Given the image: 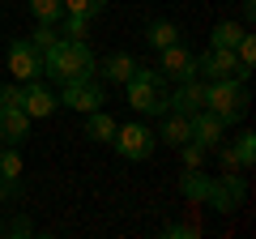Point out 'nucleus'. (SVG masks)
<instances>
[{"mask_svg":"<svg viewBox=\"0 0 256 239\" xmlns=\"http://www.w3.org/2000/svg\"><path fill=\"white\" fill-rule=\"evenodd\" d=\"M171 111H180V116H196V111H205V82L201 77H192V82H180V90L171 94Z\"/></svg>","mask_w":256,"mask_h":239,"instance_id":"11","label":"nucleus"},{"mask_svg":"<svg viewBox=\"0 0 256 239\" xmlns=\"http://www.w3.org/2000/svg\"><path fill=\"white\" fill-rule=\"evenodd\" d=\"M235 154H239V166L252 171L256 166V132H239L235 137Z\"/></svg>","mask_w":256,"mask_h":239,"instance_id":"23","label":"nucleus"},{"mask_svg":"<svg viewBox=\"0 0 256 239\" xmlns=\"http://www.w3.org/2000/svg\"><path fill=\"white\" fill-rule=\"evenodd\" d=\"M90 26H94V18H82V13H64V18L56 22L60 38H77V43H86V38H90Z\"/></svg>","mask_w":256,"mask_h":239,"instance_id":"19","label":"nucleus"},{"mask_svg":"<svg viewBox=\"0 0 256 239\" xmlns=\"http://www.w3.org/2000/svg\"><path fill=\"white\" fill-rule=\"evenodd\" d=\"M239 38H244V26L239 22H218L214 34H210V47H235Z\"/></svg>","mask_w":256,"mask_h":239,"instance_id":"21","label":"nucleus"},{"mask_svg":"<svg viewBox=\"0 0 256 239\" xmlns=\"http://www.w3.org/2000/svg\"><path fill=\"white\" fill-rule=\"evenodd\" d=\"M158 73L166 77V82H192L196 77V52H188L184 43H171V47H162V64H158Z\"/></svg>","mask_w":256,"mask_h":239,"instance_id":"9","label":"nucleus"},{"mask_svg":"<svg viewBox=\"0 0 256 239\" xmlns=\"http://www.w3.org/2000/svg\"><path fill=\"white\" fill-rule=\"evenodd\" d=\"M4 196H9V192H4V180H0V201H4Z\"/></svg>","mask_w":256,"mask_h":239,"instance_id":"33","label":"nucleus"},{"mask_svg":"<svg viewBox=\"0 0 256 239\" xmlns=\"http://www.w3.org/2000/svg\"><path fill=\"white\" fill-rule=\"evenodd\" d=\"M56 107H60V98H56L47 86H38V82H22V111H26L30 120H47V116H56Z\"/></svg>","mask_w":256,"mask_h":239,"instance_id":"10","label":"nucleus"},{"mask_svg":"<svg viewBox=\"0 0 256 239\" xmlns=\"http://www.w3.org/2000/svg\"><path fill=\"white\" fill-rule=\"evenodd\" d=\"M0 107H22V82L0 86Z\"/></svg>","mask_w":256,"mask_h":239,"instance_id":"31","label":"nucleus"},{"mask_svg":"<svg viewBox=\"0 0 256 239\" xmlns=\"http://www.w3.org/2000/svg\"><path fill=\"white\" fill-rule=\"evenodd\" d=\"M235 60H239V68H248V73H252V64H256V38L248 34V30H244V38L235 43Z\"/></svg>","mask_w":256,"mask_h":239,"instance_id":"24","label":"nucleus"},{"mask_svg":"<svg viewBox=\"0 0 256 239\" xmlns=\"http://www.w3.org/2000/svg\"><path fill=\"white\" fill-rule=\"evenodd\" d=\"M107 9V0H64V13H82V18H98Z\"/></svg>","mask_w":256,"mask_h":239,"instance_id":"26","label":"nucleus"},{"mask_svg":"<svg viewBox=\"0 0 256 239\" xmlns=\"http://www.w3.org/2000/svg\"><path fill=\"white\" fill-rule=\"evenodd\" d=\"M94 73H98L102 82H116V86H124L128 77L137 73V60H132V56H128V52H111L107 60H102L98 68H94Z\"/></svg>","mask_w":256,"mask_h":239,"instance_id":"16","label":"nucleus"},{"mask_svg":"<svg viewBox=\"0 0 256 239\" xmlns=\"http://www.w3.org/2000/svg\"><path fill=\"white\" fill-rule=\"evenodd\" d=\"M4 235H13V239H26V235H34V222L26 218V214H18V218L4 226Z\"/></svg>","mask_w":256,"mask_h":239,"instance_id":"30","label":"nucleus"},{"mask_svg":"<svg viewBox=\"0 0 256 239\" xmlns=\"http://www.w3.org/2000/svg\"><path fill=\"white\" fill-rule=\"evenodd\" d=\"M0 235H4V226H0Z\"/></svg>","mask_w":256,"mask_h":239,"instance_id":"34","label":"nucleus"},{"mask_svg":"<svg viewBox=\"0 0 256 239\" xmlns=\"http://www.w3.org/2000/svg\"><path fill=\"white\" fill-rule=\"evenodd\" d=\"M146 43L162 52V47L180 43V26H175V22H162V18H158V22H150V26H146Z\"/></svg>","mask_w":256,"mask_h":239,"instance_id":"20","label":"nucleus"},{"mask_svg":"<svg viewBox=\"0 0 256 239\" xmlns=\"http://www.w3.org/2000/svg\"><path fill=\"white\" fill-rule=\"evenodd\" d=\"M239 13H244V22L256 18V0H239Z\"/></svg>","mask_w":256,"mask_h":239,"instance_id":"32","label":"nucleus"},{"mask_svg":"<svg viewBox=\"0 0 256 239\" xmlns=\"http://www.w3.org/2000/svg\"><path fill=\"white\" fill-rule=\"evenodd\" d=\"M192 141L205 146V150H214L218 141H226V124H222L214 111H196V116H192Z\"/></svg>","mask_w":256,"mask_h":239,"instance_id":"12","label":"nucleus"},{"mask_svg":"<svg viewBox=\"0 0 256 239\" xmlns=\"http://www.w3.org/2000/svg\"><path fill=\"white\" fill-rule=\"evenodd\" d=\"M60 102L64 107H73V111H98L102 107V82L98 77H73V82H60Z\"/></svg>","mask_w":256,"mask_h":239,"instance_id":"6","label":"nucleus"},{"mask_svg":"<svg viewBox=\"0 0 256 239\" xmlns=\"http://www.w3.org/2000/svg\"><path fill=\"white\" fill-rule=\"evenodd\" d=\"M210 175H201V166H184V175H180V192H184V201L188 205H205L210 201Z\"/></svg>","mask_w":256,"mask_h":239,"instance_id":"15","label":"nucleus"},{"mask_svg":"<svg viewBox=\"0 0 256 239\" xmlns=\"http://www.w3.org/2000/svg\"><path fill=\"white\" fill-rule=\"evenodd\" d=\"M30 13H34V22H60L64 18V0H30Z\"/></svg>","mask_w":256,"mask_h":239,"instance_id":"22","label":"nucleus"},{"mask_svg":"<svg viewBox=\"0 0 256 239\" xmlns=\"http://www.w3.org/2000/svg\"><path fill=\"white\" fill-rule=\"evenodd\" d=\"M116 128H120V124H116V120H111L102 107H98V111H86V137H90V141H98V146H111Z\"/></svg>","mask_w":256,"mask_h":239,"instance_id":"18","label":"nucleus"},{"mask_svg":"<svg viewBox=\"0 0 256 239\" xmlns=\"http://www.w3.org/2000/svg\"><path fill=\"white\" fill-rule=\"evenodd\" d=\"M111 146H116V154L128 158V162H146V158L154 154L158 137H154V128H146V124H120L116 137H111Z\"/></svg>","mask_w":256,"mask_h":239,"instance_id":"4","label":"nucleus"},{"mask_svg":"<svg viewBox=\"0 0 256 239\" xmlns=\"http://www.w3.org/2000/svg\"><path fill=\"white\" fill-rule=\"evenodd\" d=\"M244 196H248V175L244 171H226L222 180H214V184H210V201H205V205L230 214V210L244 205Z\"/></svg>","mask_w":256,"mask_h":239,"instance_id":"8","label":"nucleus"},{"mask_svg":"<svg viewBox=\"0 0 256 239\" xmlns=\"http://www.w3.org/2000/svg\"><path fill=\"white\" fill-rule=\"evenodd\" d=\"M0 180H4V192L9 196L22 192V154H18V146L0 150Z\"/></svg>","mask_w":256,"mask_h":239,"instance_id":"17","label":"nucleus"},{"mask_svg":"<svg viewBox=\"0 0 256 239\" xmlns=\"http://www.w3.org/2000/svg\"><path fill=\"white\" fill-rule=\"evenodd\" d=\"M124 94H128V107L141 111V116H162L171 111V94H166V77L158 68H141L124 82Z\"/></svg>","mask_w":256,"mask_h":239,"instance_id":"2","label":"nucleus"},{"mask_svg":"<svg viewBox=\"0 0 256 239\" xmlns=\"http://www.w3.org/2000/svg\"><path fill=\"white\" fill-rule=\"evenodd\" d=\"M30 137V116L22 107H0V141L4 146H18Z\"/></svg>","mask_w":256,"mask_h":239,"instance_id":"14","label":"nucleus"},{"mask_svg":"<svg viewBox=\"0 0 256 239\" xmlns=\"http://www.w3.org/2000/svg\"><path fill=\"white\" fill-rule=\"evenodd\" d=\"M4 60H9L13 82H38V77H43V52H38L30 38H13L9 52H4Z\"/></svg>","mask_w":256,"mask_h":239,"instance_id":"7","label":"nucleus"},{"mask_svg":"<svg viewBox=\"0 0 256 239\" xmlns=\"http://www.w3.org/2000/svg\"><path fill=\"white\" fill-rule=\"evenodd\" d=\"M166 235H171V239H196V235H201V218L192 214L188 222H175V226H166Z\"/></svg>","mask_w":256,"mask_h":239,"instance_id":"27","label":"nucleus"},{"mask_svg":"<svg viewBox=\"0 0 256 239\" xmlns=\"http://www.w3.org/2000/svg\"><path fill=\"white\" fill-rule=\"evenodd\" d=\"M196 77H205V82H222V77H239V82H248V68H239L235 60V47H210V52L196 56Z\"/></svg>","mask_w":256,"mask_h":239,"instance_id":"5","label":"nucleus"},{"mask_svg":"<svg viewBox=\"0 0 256 239\" xmlns=\"http://www.w3.org/2000/svg\"><path fill=\"white\" fill-rule=\"evenodd\" d=\"M90 73H94L90 43L60 38L56 47H47V52H43V77H52V82H73V77H90Z\"/></svg>","mask_w":256,"mask_h":239,"instance_id":"1","label":"nucleus"},{"mask_svg":"<svg viewBox=\"0 0 256 239\" xmlns=\"http://www.w3.org/2000/svg\"><path fill=\"white\" fill-rule=\"evenodd\" d=\"M248 107H252L248 82H239V77L205 82V111H214L222 124H239V120H248Z\"/></svg>","mask_w":256,"mask_h":239,"instance_id":"3","label":"nucleus"},{"mask_svg":"<svg viewBox=\"0 0 256 239\" xmlns=\"http://www.w3.org/2000/svg\"><path fill=\"white\" fill-rule=\"evenodd\" d=\"M214 154H218L222 171H244V166H239V154H235V146H226V141H218V146H214ZM244 175H248V171H244Z\"/></svg>","mask_w":256,"mask_h":239,"instance_id":"29","label":"nucleus"},{"mask_svg":"<svg viewBox=\"0 0 256 239\" xmlns=\"http://www.w3.org/2000/svg\"><path fill=\"white\" fill-rule=\"evenodd\" d=\"M30 43H34L38 52H47V47H56V43H60V30H56L52 22H38V30L30 34Z\"/></svg>","mask_w":256,"mask_h":239,"instance_id":"25","label":"nucleus"},{"mask_svg":"<svg viewBox=\"0 0 256 239\" xmlns=\"http://www.w3.org/2000/svg\"><path fill=\"white\" fill-rule=\"evenodd\" d=\"M205 154H210V150H205V146H196V141H184V146H180L184 166H205Z\"/></svg>","mask_w":256,"mask_h":239,"instance_id":"28","label":"nucleus"},{"mask_svg":"<svg viewBox=\"0 0 256 239\" xmlns=\"http://www.w3.org/2000/svg\"><path fill=\"white\" fill-rule=\"evenodd\" d=\"M162 146H171V150H180L184 141H192V120L188 116H180V111H162V128L154 132Z\"/></svg>","mask_w":256,"mask_h":239,"instance_id":"13","label":"nucleus"}]
</instances>
